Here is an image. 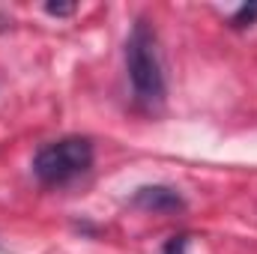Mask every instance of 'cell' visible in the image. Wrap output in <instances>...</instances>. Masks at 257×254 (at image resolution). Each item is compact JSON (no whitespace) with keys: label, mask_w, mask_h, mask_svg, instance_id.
<instances>
[{"label":"cell","mask_w":257,"mask_h":254,"mask_svg":"<svg viewBox=\"0 0 257 254\" xmlns=\"http://www.w3.org/2000/svg\"><path fill=\"white\" fill-rule=\"evenodd\" d=\"M230 24L236 27V30H245V27H254L257 24V0L251 3H242L236 12H233V18H230Z\"/></svg>","instance_id":"cell-4"},{"label":"cell","mask_w":257,"mask_h":254,"mask_svg":"<svg viewBox=\"0 0 257 254\" xmlns=\"http://www.w3.org/2000/svg\"><path fill=\"white\" fill-rule=\"evenodd\" d=\"M126 72L128 81H132V93H135L138 108L159 111L165 105L168 84H165V69H162V57H159L156 30L144 18L135 21V27L126 39Z\"/></svg>","instance_id":"cell-1"},{"label":"cell","mask_w":257,"mask_h":254,"mask_svg":"<svg viewBox=\"0 0 257 254\" xmlns=\"http://www.w3.org/2000/svg\"><path fill=\"white\" fill-rule=\"evenodd\" d=\"M93 159H96L93 141L81 135H69L36 150L33 174L42 186H66L78 180L81 174H87L93 168Z\"/></svg>","instance_id":"cell-2"},{"label":"cell","mask_w":257,"mask_h":254,"mask_svg":"<svg viewBox=\"0 0 257 254\" xmlns=\"http://www.w3.org/2000/svg\"><path fill=\"white\" fill-rule=\"evenodd\" d=\"M132 206L144 209V212H159V215H168V212H180L186 209V200L183 194L171 186H141V189L132 194Z\"/></svg>","instance_id":"cell-3"},{"label":"cell","mask_w":257,"mask_h":254,"mask_svg":"<svg viewBox=\"0 0 257 254\" xmlns=\"http://www.w3.org/2000/svg\"><path fill=\"white\" fill-rule=\"evenodd\" d=\"M45 12L48 15H57V18H66L75 12V3H45Z\"/></svg>","instance_id":"cell-6"},{"label":"cell","mask_w":257,"mask_h":254,"mask_svg":"<svg viewBox=\"0 0 257 254\" xmlns=\"http://www.w3.org/2000/svg\"><path fill=\"white\" fill-rule=\"evenodd\" d=\"M186 248H189V236L180 233V236H171V242L165 245V254H186Z\"/></svg>","instance_id":"cell-5"}]
</instances>
